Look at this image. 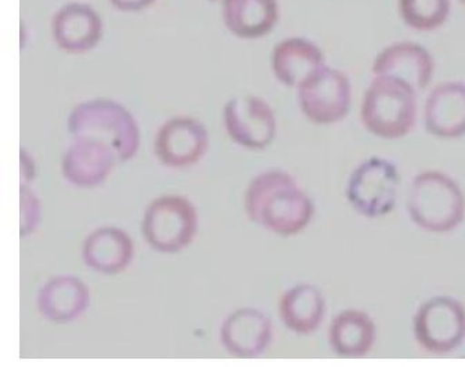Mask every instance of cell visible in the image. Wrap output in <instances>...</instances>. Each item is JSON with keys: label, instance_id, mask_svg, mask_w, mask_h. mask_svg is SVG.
Wrapping results in <instances>:
<instances>
[{"label": "cell", "instance_id": "obj_1", "mask_svg": "<svg viewBox=\"0 0 465 367\" xmlns=\"http://www.w3.org/2000/svg\"><path fill=\"white\" fill-rule=\"evenodd\" d=\"M248 218L280 237H294L311 224L314 205L294 177L282 170L265 171L251 179L244 194Z\"/></svg>", "mask_w": 465, "mask_h": 367}, {"label": "cell", "instance_id": "obj_2", "mask_svg": "<svg viewBox=\"0 0 465 367\" xmlns=\"http://www.w3.org/2000/svg\"><path fill=\"white\" fill-rule=\"evenodd\" d=\"M414 226L428 234H450L465 218V195L459 182L440 170L417 174L407 197Z\"/></svg>", "mask_w": 465, "mask_h": 367}, {"label": "cell", "instance_id": "obj_3", "mask_svg": "<svg viewBox=\"0 0 465 367\" xmlns=\"http://www.w3.org/2000/svg\"><path fill=\"white\" fill-rule=\"evenodd\" d=\"M417 94L401 79L374 75L361 100V125L378 139L392 141L409 136L419 113Z\"/></svg>", "mask_w": 465, "mask_h": 367}, {"label": "cell", "instance_id": "obj_4", "mask_svg": "<svg viewBox=\"0 0 465 367\" xmlns=\"http://www.w3.org/2000/svg\"><path fill=\"white\" fill-rule=\"evenodd\" d=\"M68 131L74 139H89L108 145L118 162H128L137 154L140 130L128 108L108 99L81 102L71 111Z\"/></svg>", "mask_w": 465, "mask_h": 367}, {"label": "cell", "instance_id": "obj_5", "mask_svg": "<svg viewBox=\"0 0 465 367\" xmlns=\"http://www.w3.org/2000/svg\"><path fill=\"white\" fill-rule=\"evenodd\" d=\"M401 187V173L392 160L370 158L361 162L346 182L349 205L361 217H384L395 208Z\"/></svg>", "mask_w": 465, "mask_h": 367}, {"label": "cell", "instance_id": "obj_6", "mask_svg": "<svg viewBox=\"0 0 465 367\" xmlns=\"http://www.w3.org/2000/svg\"><path fill=\"white\" fill-rule=\"evenodd\" d=\"M197 229V210L181 195H165L153 200L142 224L144 239L153 249L163 255H174L186 249Z\"/></svg>", "mask_w": 465, "mask_h": 367}, {"label": "cell", "instance_id": "obj_7", "mask_svg": "<svg viewBox=\"0 0 465 367\" xmlns=\"http://www.w3.org/2000/svg\"><path fill=\"white\" fill-rule=\"evenodd\" d=\"M303 116L319 126L337 125L352 107V83L345 72L324 64L298 86Z\"/></svg>", "mask_w": 465, "mask_h": 367}, {"label": "cell", "instance_id": "obj_8", "mask_svg": "<svg viewBox=\"0 0 465 367\" xmlns=\"http://www.w3.org/2000/svg\"><path fill=\"white\" fill-rule=\"evenodd\" d=\"M417 345L430 355L454 353L465 340V307L450 295H436L417 308L413 316Z\"/></svg>", "mask_w": 465, "mask_h": 367}, {"label": "cell", "instance_id": "obj_9", "mask_svg": "<svg viewBox=\"0 0 465 367\" xmlns=\"http://www.w3.org/2000/svg\"><path fill=\"white\" fill-rule=\"evenodd\" d=\"M223 126L234 144L251 150H265L276 139L273 108L258 96L229 100L223 108Z\"/></svg>", "mask_w": 465, "mask_h": 367}, {"label": "cell", "instance_id": "obj_10", "mask_svg": "<svg viewBox=\"0 0 465 367\" xmlns=\"http://www.w3.org/2000/svg\"><path fill=\"white\" fill-rule=\"evenodd\" d=\"M210 148V134L203 121L192 116H174L158 129L155 157L166 168L186 169L200 162Z\"/></svg>", "mask_w": 465, "mask_h": 367}, {"label": "cell", "instance_id": "obj_11", "mask_svg": "<svg viewBox=\"0 0 465 367\" xmlns=\"http://www.w3.org/2000/svg\"><path fill=\"white\" fill-rule=\"evenodd\" d=\"M50 29L58 49L73 55L96 49L104 33L97 10L84 2H71L60 7L53 15Z\"/></svg>", "mask_w": 465, "mask_h": 367}, {"label": "cell", "instance_id": "obj_12", "mask_svg": "<svg viewBox=\"0 0 465 367\" xmlns=\"http://www.w3.org/2000/svg\"><path fill=\"white\" fill-rule=\"evenodd\" d=\"M372 75L392 76L411 84L417 93L430 87L435 73L432 54L416 42H396L374 58Z\"/></svg>", "mask_w": 465, "mask_h": 367}, {"label": "cell", "instance_id": "obj_13", "mask_svg": "<svg viewBox=\"0 0 465 367\" xmlns=\"http://www.w3.org/2000/svg\"><path fill=\"white\" fill-rule=\"evenodd\" d=\"M273 337L271 318L255 308H240L230 314L221 327V342L227 353L252 359L265 353Z\"/></svg>", "mask_w": 465, "mask_h": 367}, {"label": "cell", "instance_id": "obj_14", "mask_svg": "<svg viewBox=\"0 0 465 367\" xmlns=\"http://www.w3.org/2000/svg\"><path fill=\"white\" fill-rule=\"evenodd\" d=\"M424 126L438 139L465 136V83L443 82L430 90L424 104Z\"/></svg>", "mask_w": 465, "mask_h": 367}, {"label": "cell", "instance_id": "obj_15", "mask_svg": "<svg viewBox=\"0 0 465 367\" xmlns=\"http://www.w3.org/2000/svg\"><path fill=\"white\" fill-rule=\"evenodd\" d=\"M116 160L108 145L94 140L75 139L63 158V176L78 188H94L108 179Z\"/></svg>", "mask_w": 465, "mask_h": 367}, {"label": "cell", "instance_id": "obj_16", "mask_svg": "<svg viewBox=\"0 0 465 367\" xmlns=\"http://www.w3.org/2000/svg\"><path fill=\"white\" fill-rule=\"evenodd\" d=\"M221 5L227 31L245 41L265 38L280 20L277 0H223Z\"/></svg>", "mask_w": 465, "mask_h": 367}, {"label": "cell", "instance_id": "obj_17", "mask_svg": "<svg viewBox=\"0 0 465 367\" xmlns=\"http://www.w3.org/2000/svg\"><path fill=\"white\" fill-rule=\"evenodd\" d=\"M326 64L324 54L314 42L300 36L284 39L272 50L271 67L274 78L291 89L301 83Z\"/></svg>", "mask_w": 465, "mask_h": 367}, {"label": "cell", "instance_id": "obj_18", "mask_svg": "<svg viewBox=\"0 0 465 367\" xmlns=\"http://www.w3.org/2000/svg\"><path fill=\"white\" fill-rule=\"evenodd\" d=\"M377 340L374 319L366 311L346 308L332 318L329 327V345L335 355L346 359L364 358Z\"/></svg>", "mask_w": 465, "mask_h": 367}, {"label": "cell", "instance_id": "obj_19", "mask_svg": "<svg viewBox=\"0 0 465 367\" xmlns=\"http://www.w3.org/2000/svg\"><path fill=\"white\" fill-rule=\"evenodd\" d=\"M134 242L124 229L103 227L84 239L82 257L89 268L104 275L125 271L134 258Z\"/></svg>", "mask_w": 465, "mask_h": 367}, {"label": "cell", "instance_id": "obj_20", "mask_svg": "<svg viewBox=\"0 0 465 367\" xmlns=\"http://www.w3.org/2000/svg\"><path fill=\"white\" fill-rule=\"evenodd\" d=\"M279 315L282 324L294 334H313L326 318V298L314 285H297L280 298Z\"/></svg>", "mask_w": 465, "mask_h": 367}, {"label": "cell", "instance_id": "obj_21", "mask_svg": "<svg viewBox=\"0 0 465 367\" xmlns=\"http://www.w3.org/2000/svg\"><path fill=\"white\" fill-rule=\"evenodd\" d=\"M89 290L81 279L63 275L50 279L38 295L39 313L53 324L75 321L86 310Z\"/></svg>", "mask_w": 465, "mask_h": 367}, {"label": "cell", "instance_id": "obj_22", "mask_svg": "<svg viewBox=\"0 0 465 367\" xmlns=\"http://www.w3.org/2000/svg\"><path fill=\"white\" fill-rule=\"evenodd\" d=\"M399 17L417 33H433L450 17L451 0H398Z\"/></svg>", "mask_w": 465, "mask_h": 367}, {"label": "cell", "instance_id": "obj_23", "mask_svg": "<svg viewBox=\"0 0 465 367\" xmlns=\"http://www.w3.org/2000/svg\"><path fill=\"white\" fill-rule=\"evenodd\" d=\"M41 223V202L26 184L20 187V237L34 234Z\"/></svg>", "mask_w": 465, "mask_h": 367}, {"label": "cell", "instance_id": "obj_24", "mask_svg": "<svg viewBox=\"0 0 465 367\" xmlns=\"http://www.w3.org/2000/svg\"><path fill=\"white\" fill-rule=\"evenodd\" d=\"M108 2L118 12L142 13L150 9L157 0H108Z\"/></svg>", "mask_w": 465, "mask_h": 367}, {"label": "cell", "instance_id": "obj_25", "mask_svg": "<svg viewBox=\"0 0 465 367\" xmlns=\"http://www.w3.org/2000/svg\"><path fill=\"white\" fill-rule=\"evenodd\" d=\"M36 177V166L35 160L31 155L28 154V150H20V179L21 184H26L33 182Z\"/></svg>", "mask_w": 465, "mask_h": 367}, {"label": "cell", "instance_id": "obj_26", "mask_svg": "<svg viewBox=\"0 0 465 367\" xmlns=\"http://www.w3.org/2000/svg\"><path fill=\"white\" fill-rule=\"evenodd\" d=\"M210 2H213V4H222L223 0H210Z\"/></svg>", "mask_w": 465, "mask_h": 367}, {"label": "cell", "instance_id": "obj_27", "mask_svg": "<svg viewBox=\"0 0 465 367\" xmlns=\"http://www.w3.org/2000/svg\"><path fill=\"white\" fill-rule=\"evenodd\" d=\"M460 4H462L465 6V0H460Z\"/></svg>", "mask_w": 465, "mask_h": 367}]
</instances>
